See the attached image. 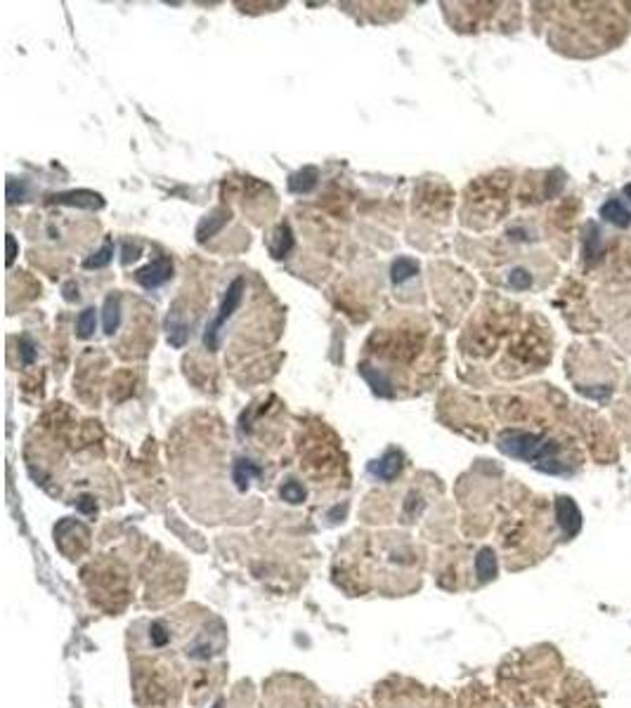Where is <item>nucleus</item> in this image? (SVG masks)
<instances>
[{
	"label": "nucleus",
	"instance_id": "nucleus-11",
	"mask_svg": "<svg viewBox=\"0 0 631 708\" xmlns=\"http://www.w3.org/2000/svg\"><path fill=\"white\" fill-rule=\"evenodd\" d=\"M416 272H418V264L414 260H409V257H398V260L393 262V267H390V279H393V284H402V281L411 279Z\"/></svg>",
	"mask_w": 631,
	"mask_h": 708
},
{
	"label": "nucleus",
	"instance_id": "nucleus-13",
	"mask_svg": "<svg viewBox=\"0 0 631 708\" xmlns=\"http://www.w3.org/2000/svg\"><path fill=\"white\" fill-rule=\"evenodd\" d=\"M475 572H478V577L487 581V579H492L497 574V557H495V552H492L490 548H483L478 552V560H475Z\"/></svg>",
	"mask_w": 631,
	"mask_h": 708
},
{
	"label": "nucleus",
	"instance_id": "nucleus-5",
	"mask_svg": "<svg viewBox=\"0 0 631 708\" xmlns=\"http://www.w3.org/2000/svg\"><path fill=\"white\" fill-rule=\"evenodd\" d=\"M556 510H558V520H560V525H563L567 536L577 534L579 527H582V515H579L577 505L572 503L570 498H560L558 503H556Z\"/></svg>",
	"mask_w": 631,
	"mask_h": 708
},
{
	"label": "nucleus",
	"instance_id": "nucleus-25",
	"mask_svg": "<svg viewBox=\"0 0 631 708\" xmlns=\"http://www.w3.org/2000/svg\"><path fill=\"white\" fill-rule=\"evenodd\" d=\"M624 194H627V197L631 199V184H627V187H624Z\"/></svg>",
	"mask_w": 631,
	"mask_h": 708
},
{
	"label": "nucleus",
	"instance_id": "nucleus-7",
	"mask_svg": "<svg viewBox=\"0 0 631 708\" xmlns=\"http://www.w3.org/2000/svg\"><path fill=\"white\" fill-rule=\"evenodd\" d=\"M53 199L60 201V203L85 206V208H100V206L105 203L100 194H93V192H69V194H57Z\"/></svg>",
	"mask_w": 631,
	"mask_h": 708
},
{
	"label": "nucleus",
	"instance_id": "nucleus-19",
	"mask_svg": "<svg viewBox=\"0 0 631 708\" xmlns=\"http://www.w3.org/2000/svg\"><path fill=\"white\" fill-rule=\"evenodd\" d=\"M19 352H21V359H24V364H33V359H36V345H33V341L28 336H21Z\"/></svg>",
	"mask_w": 631,
	"mask_h": 708
},
{
	"label": "nucleus",
	"instance_id": "nucleus-20",
	"mask_svg": "<svg viewBox=\"0 0 631 708\" xmlns=\"http://www.w3.org/2000/svg\"><path fill=\"white\" fill-rule=\"evenodd\" d=\"M149 633H152V642L157 644V647H163L166 642L170 640V635H168V630H166V626L163 624H152V628H149Z\"/></svg>",
	"mask_w": 631,
	"mask_h": 708
},
{
	"label": "nucleus",
	"instance_id": "nucleus-14",
	"mask_svg": "<svg viewBox=\"0 0 631 708\" xmlns=\"http://www.w3.org/2000/svg\"><path fill=\"white\" fill-rule=\"evenodd\" d=\"M118 319H121V305H118V298L109 296L107 302H105V333L116 331Z\"/></svg>",
	"mask_w": 631,
	"mask_h": 708
},
{
	"label": "nucleus",
	"instance_id": "nucleus-24",
	"mask_svg": "<svg viewBox=\"0 0 631 708\" xmlns=\"http://www.w3.org/2000/svg\"><path fill=\"white\" fill-rule=\"evenodd\" d=\"M73 291L78 293V289H76L73 284H66V286H64V298H66V300H73V298H78V296H73Z\"/></svg>",
	"mask_w": 631,
	"mask_h": 708
},
{
	"label": "nucleus",
	"instance_id": "nucleus-16",
	"mask_svg": "<svg viewBox=\"0 0 631 708\" xmlns=\"http://www.w3.org/2000/svg\"><path fill=\"white\" fill-rule=\"evenodd\" d=\"M112 257H114V244H112V241H107V244L102 246V248L97 251L95 255H90L88 260L83 262V267H85V269H100V267H107V264L112 262Z\"/></svg>",
	"mask_w": 631,
	"mask_h": 708
},
{
	"label": "nucleus",
	"instance_id": "nucleus-22",
	"mask_svg": "<svg viewBox=\"0 0 631 708\" xmlns=\"http://www.w3.org/2000/svg\"><path fill=\"white\" fill-rule=\"evenodd\" d=\"M15 255H17V244L12 236H8V264L15 262Z\"/></svg>",
	"mask_w": 631,
	"mask_h": 708
},
{
	"label": "nucleus",
	"instance_id": "nucleus-2",
	"mask_svg": "<svg viewBox=\"0 0 631 708\" xmlns=\"http://www.w3.org/2000/svg\"><path fill=\"white\" fill-rule=\"evenodd\" d=\"M242 296H244V279H234L232 284L227 286L225 298H222L220 314L215 316L213 324L206 328L204 341H206V345H208V350H215V347H217V331H220V326L225 324L229 316L234 314V309L239 307V302H242Z\"/></svg>",
	"mask_w": 631,
	"mask_h": 708
},
{
	"label": "nucleus",
	"instance_id": "nucleus-12",
	"mask_svg": "<svg viewBox=\"0 0 631 708\" xmlns=\"http://www.w3.org/2000/svg\"><path fill=\"white\" fill-rule=\"evenodd\" d=\"M258 475H260V468L246 458H239L237 465H234V482H237L239 489H246L249 487V482Z\"/></svg>",
	"mask_w": 631,
	"mask_h": 708
},
{
	"label": "nucleus",
	"instance_id": "nucleus-18",
	"mask_svg": "<svg viewBox=\"0 0 631 708\" xmlns=\"http://www.w3.org/2000/svg\"><path fill=\"white\" fill-rule=\"evenodd\" d=\"M508 284L513 286L515 291H525V289H530V284H532V276L527 269H513L508 276Z\"/></svg>",
	"mask_w": 631,
	"mask_h": 708
},
{
	"label": "nucleus",
	"instance_id": "nucleus-4",
	"mask_svg": "<svg viewBox=\"0 0 631 708\" xmlns=\"http://www.w3.org/2000/svg\"><path fill=\"white\" fill-rule=\"evenodd\" d=\"M400 470H402V456L395 451H388L386 456H381L376 463H371V475H376L378 480H383V482L395 480Z\"/></svg>",
	"mask_w": 631,
	"mask_h": 708
},
{
	"label": "nucleus",
	"instance_id": "nucleus-8",
	"mask_svg": "<svg viewBox=\"0 0 631 708\" xmlns=\"http://www.w3.org/2000/svg\"><path fill=\"white\" fill-rule=\"evenodd\" d=\"M227 217H229V215H227L225 210H215L213 215H211V217H206V220H204L202 224H199V229H197V239H199V241H206V239H208V236L217 234V232H220V229L227 224Z\"/></svg>",
	"mask_w": 631,
	"mask_h": 708
},
{
	"label": "nucleus",
	"instance_id": "nucleus-17",
	"mask_svg": "<svg viewBox=\"0 0 631 708\" xmlns=\"http://www.w3.org/2000/svg\"><path fill=\"white\" fill-rule=\"evenodd\" d=\"M282 498L286 500V503H303L305 500V489H303V484H298V482H286V484L282 487Z\"/></svg>",
	"mask_w": 631,
	"mask_h": 708
},
{
	"label": "nucleus",
	"instance_id": "nucleus-21",
	"mask_svg": "<svg viewBox=\"0 0 631 708\" xmlns=\"http://www.w3.org/2000/svg\"><path fill=\"white\" fill-rule=\"evenodd\" d=\"M78 510L85 512V515H93V512L97 510V505L90 496H81V500H78Z\"/></svg>",
	"mask_w": 631,
	"mask_h": 708
},
{
	"label": "nucleus",
	"instance_id": "nucleus-3",
	"mask_svg": "<svg viewBox=\"0 0 631 708\" xmlns=\"http://www.w3.org/2000/svg\"><path fill=\"white\" fill-rule=\"evenodd\" d=\"M173 276V262L170 257H159V260L149 262L147 267H142L140 272L135 274L137 284L145 286V289H157V286L166 284V281Z\"/></svg>",
	"mask_w": 631,
	"mask_h": 708
},
{
	"label": "nucleus",
	"instance_id": "nucleus-15",
	"mask_svg": "<svg viewBox=\"0 0 631 708\" xmlns=\"http://www.w3.org/2000/svg\"><path fill=\"white\" fill-rule=\"evenodd\" d=\"M95 326H97V314H95V307H85L81 314H78V319H76V331H78V336L81 338H90L95 333Z\"/></svg>",
	"mask_w": 631,
	"mask_h": 708
},
{
	"label": "nucleus",
	"instance_id": "nucleus-6",
	"mask_svg": "<svg viewBox=\"0 0 631 708\" xmlns=\"http://www.w3.org/2000/svg\"><path fill=\"white\" fill-rule=\"evenodd\" d=\"M291 248H294V234H291L289 224H279L272 241H269V253H272L274 257H284V255H289Z\"/></svg>",
	"mask_w": 631,
	"mask_h": 708
},
{
	"label": "nucleus",
	"instance_id": "nucleus-1",
	"mask_svg": "<svg viewBox=\"0 0 631 708\" xmlns=\"http://www.w3.org/2000/svg\"><path fill=\"white\" fill-rule=\"evenodd\" d=\"M499 448L513 458L535 460V463H549L556 451V446L551 444V442H544L542 437L527 435V433L504 435L501 439H499Z\"/></svg>",
	"mask_w": 631,
	"mask_h": 708
},
{
	"label": "nucleus",
	"instance_id": "nucleus-26",
	"mask_svg": "<svg viewBox=\"0 0 631 708\" xmlns=\"http://www.w3.org/2000/svg\"><path fill=\"white\" fill-rule=\"evenodd\" d=\"M213 708H222V701H215V706Z\"/></svg>",
	"mask_w": 631,
	"mask_h": 708
},
{
	"label": "nucleus",
	"instance_id": "nucleus-10",
	"mask_svg": "<svg viewBox=\"0 0 631 708\" xmlns=\"http://www.w3.org/2000/svg\"><path fill=\"white\" fill-rule=\"evenodd\" d=\"M601 215H603L607 222L617 224V227H629V222H631L629 210L624 208L619 201H610V203H605L603 208H601Z\"/></svg>",
	"mask_w": 631,
	"mask_h": 708
},
{
	"label": "nucleus",
	"instance_id": "nucleus-9",
	"mask_svg": "<svg viewBox=\"0 0 631 708\" xmlns=\"http://www.w3.org/2000/svg\"><path fill=\"white\" fill-rule=\"evenodd\" d=\"M317 184V170L314 168H303V170H298L296 175H291V180H289V189L291 192H298V194H305L310 192V189Z\"/></svg>",
	"mask_w": 631,
	"mask_h": 708
},
{
	"label": "nucleus",
	"instance_id": "nucleus-23",
	"mask_svg": "<svg viewBox=\"0 0 631 708\" xmlns=\"http://www.w3.org/2000/svg\"><path fill=\"white\" fill-rule=\"evenodd\" d=\"M137 253H140V246H135V248H130V244L125 246V255H123V262L128 264L130 260H135L137 257Z\"/></svg>",
	"mask_w": 631,
	"mask_h": 708
}]
</instances>
